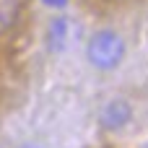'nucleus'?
Here are the masks:
<instances>
[{
    "mask_svg": "<svg viewBox=\"0 0 148 148\" xmlns=\"http://www.w3.org/2000/svg\"><path fill=\"white\" fill-rule=\"evenodd\" d=\"M44 5H49V8H65V3L68 0H42Z\"/></svg>",
    "mask_w": 148,
    "mask_h": 148,
    "instance_id": "5",
    "label": "nucleus"
},
{
    "mask_svg": "<svg viewBox=\"0 0 148 148\" xmlns=\"http://www.w3.org/2000/svg\"><path fill=\"white\" fill-rule=\"evenodd\" d=\"M125 57V42L120 34L104 29L96 31L88 42V62L99 70H114Z\"/></svg>",
    "mask_w": 148,
    "mask_h": 148,
    "instance_id": "1",
    "label": "nucleus"
},
{
    "mask_svg": "<svg viewBox=\"0 0 148 148\" xmlns=\"http://www.w3.org/2000/svg\"><path fill=\"white\" fill-rule=\"evenodd\" d=\"M23 148H39V146H23Z\"/></svg>",
    "mask_w": 148,
    "mask_h": 148,
    "instance_id": "6",
    "label": "nucleus"
},
{
    "mask_svg": "<svg viewBox=\"0 0 148 148\" xmlns=\"http://www.w3.org/2000/svg\"><path fill=\"white\" fill-rule=\"evenodd\" d=\"M21 8H23L21 0H0V34L10 31V29L18 23Z\"/></svg>",
    "mask_w": 148,
    "mask_h": 148,
    "instance_id": "3",
    "label": "nucleus"
},
{
    "mask_svg": "<svg viewBox=\"0 0 148 148\" xmlns=\"http://www.w3.org/2000/svg\"><path fill=\"white\" fill-rule=\"evenodd\" d=\"M146 148H148V146H146Z\"/></svg>",
    "mask_w": 148,
    "mask_h": 148,
    "instance_id": "7",
    "label": "nucleus"
},
{
    "mask_svg": "<svg viewBox=\"0 0 148 148\" xmlns=\"http://www.w3.org/2000/svg\"><path fill=\"white\" fill-rule=\"evenodd\" d=\"M68 42V21L65 18H55L49 23V36H47V47L49 52H62Z\"/></svg>",
    "mask_w": 148,
    "mask_h": 148,
    "instance_id": "4",
    "label": "nucleus"
},
{
    "mask_svg": "<svg viewBox=\"0 0 148 148\" xmlns=\"http://www.w3.org/2000/svg\"><path fill=\"white\" fill-rule=\"evenodd\" d=\"M130 117H133V107H130V101H125V99H112V101L101 109V114H99L101 127H107V130H120V127H125V125L130 122Z\"/></svg>",
    "mask_w": 148,
    "mask_h": 148,
    "instance_id": "2",
    "label": "nucleus"
}]
</instances>
